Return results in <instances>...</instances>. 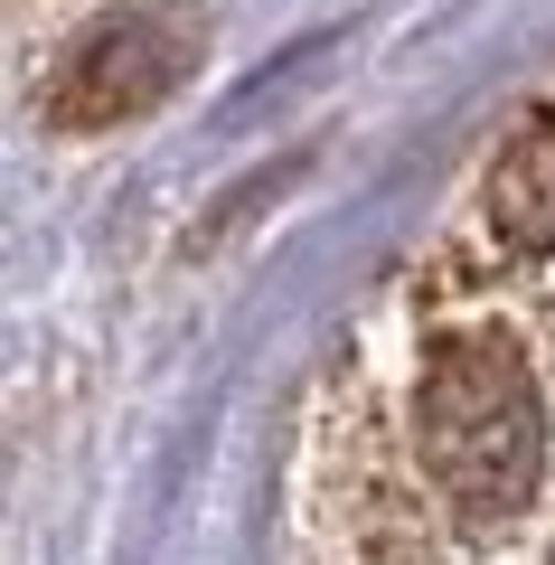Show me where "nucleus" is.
Masks as SVG:
<instances>
[{"instance_id": "f03ea898", "label": "nucleus", "mask_w": 555, "mask_h": 565, "mask_svg": "<svg viewBox=\"0 0 555 565\" xmlns=\"http://www.w3.org/2000/svg\"><path fill=\"white\" fill-rule=\"evenodd\" d=\"M199 57H207L199 10H122V20H95L66 47V66L47 76V122L104 132V122H122V114H151Z\"/></svg>"}, {"instance_id": "7ed1b4c3", "label": "nucleus", "mask_w": 555, "mask_h": 565, "mask_svg": "<svg viewBox=\"0 0 555 565\" xmlns=\"http://www.w3.org/2000/svg\"><path fill=\"white\" fill-rule=\"evenodd\" d=\"M490 226L509 245H527V255L555 245V104L527 114L517 141L499 151V170H490Z\"/></svg>"}, {"instance_id": "f257e3e1", "label": "nucleus", "mask_w": 555, "mask_h": 565, "mask_svg": "<svg viewBox=\"0 0 555 565\" xmlns=\"http://www.w3.org/2000/svg\"><path fill=\"white\" fill-rule=\"evenodd\" d=\"M424 462L471 519H509L536 490L546 415H536L527 359L499 330H442L424 349Z\"/></svg>"}]
</instances>
